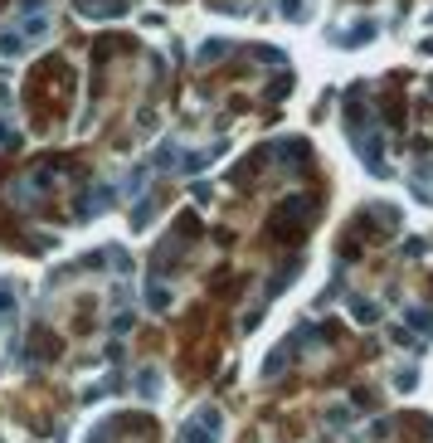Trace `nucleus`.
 <instances>
[{
  "label": "nucleus",
  "mask_w": 433,
  "mask_h": 443,
  "mask_svg": "<svg viewBox=\"0 0 433 443\" xmlns=\"http://www.w3.org/2000/svg\"><path fill=\"white\" fill-rule=\"evenodd\" d=\"M117 200V190H107V185H97V190H88V200L78 205V219H93L97 209H107V205H113Z\"/></svg>",
  "instance_id": "f03ea898"
},
{
  "label": "nucleus",
  "mask_w": 433,
  "mask_h": 443,
  "mask_svg": "<svg viewBox=\"0 0 433 443\" xmlns=\"http://www.w3.org/2000/svg\"><path fill=\"white\" fill-rule=\"evenodd\" d=\"M220 438V414L214 409H204L195 424H185V433H180V443H214Z\"/></svg>",
  "instance_id": "f257e3e1"
}]
</instances>
